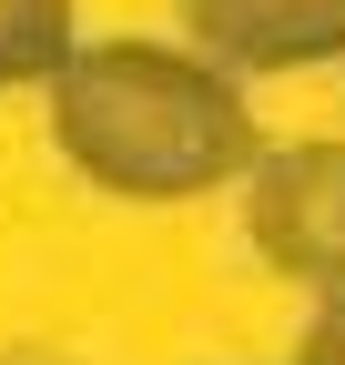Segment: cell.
Returning <instances> with one entry per match:
<instances>
[{"label": "cell", "mask_w": 345, "mask_h": 365, "mask_svg": "<svg viewBox=\"0 0 345 365\" xmlns=\"http://www.w3.org/2000/svg\"><path fill=\"white\" fill-rule=\"evenodd\" d=\"M61 61V0H0V81H31Z\"/></svg>", "instance_id": "277c9868"}, {"label": "cell", "mask_w": 345, "mask_h": 365, "mask_svg": "<svg viewBox=\"0 0 345 365\" xmlns=\"http://www.w3.org/2000/svg\"><path fill=\"white\" fill-rule=\"evenodd\" d=\"M305 365H345V304L325 314V335H315V355H305Z\"/></svg>", "instance_id": "5b68a950"}, {"label": "cell", "mask_w": 345, "mask_h": 365, "mask_svg": "<svg viewBox=\"0 0 345 365\" xmlns=\"http://www.w3.org/2000/svg\"><path fill=\"white\" fill-rule=\"evenodd\" d=\"M213 51L234 61H315L345 51V0H193Z\"/></svg>", "instance_id": "3957f363"}, {"label": "cell", "mask_w": 345, "mask_h": 365, "mask_svg": "<svg viewBox=\"0 0 345 365\" xmlns=\"http://www.w3.org/2000/svg\"><path fill=\"white\" fill-rule=\"evenodd\" d=\"M61 71V143L92 163L112 193H203L254 153L244 102L213 71L172 61V51H81L51 61Z\"/></svg>", "instance_id": "6da1fadb"}, {"label": "cell", "mask_w": 345, "mask_h": 365, "mask_svg": "<svg viewBox=\"0 0 345 365\" xmlns=\"http://www.w3.org/2000/svg\"><path fill=\"white\" fill-rule=\"evenodd\" d=\"M254 234L284 274H325L345 284V153H284L254 182Z\"/></svg>", "instance_id": "7a4b0ae2"}]
</instances>
